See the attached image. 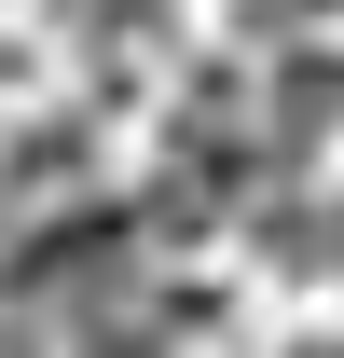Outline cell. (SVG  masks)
<instances>
[{
	"label": "cell",
	"mask_w": 344,
	"mask_h": 358,
	"mask_svg": "<svg viewBox=\"0 0 344 358\" xmlns=\"http://www.w3.org/2000/svg\"><path fill=\"white\" fill-rule=\"evenodd\" d=\"M344 124V55H275V69H261V138H275V152H317V138Z\"/></svg>",
	"instance_id": "cell-1"
},
{
	"label": "cell",
	"mask_w": 344,
	"mask_h": 358,
	"mask_svg": "<svg viewBox=\"0 0 344 358\" xmlns=\"http://www.w3.org/2000/svg\"><path fill=\"white\" fill-rule=\"evenodd\" d=\"M83 166H96V124H83V110L0 138V193H14V207H69V193H83Z\"/></svg>",
	"instance_id": "cell-2"
},
{
	"label": "cell",
	"mask_w": 344,
	"mask_h": 358,
	"mask_svg": "<svg viewBox=\"0 0 344 358\" xmlns=\"http://www.w3.org/2000/svg\"><path fill=\"white\" fill-rule=\"evenodd\" d=\"M303 358H344V345H303Z\"/></svg>",
	"instance_id": "cell-3"
}]
</instances>
